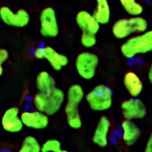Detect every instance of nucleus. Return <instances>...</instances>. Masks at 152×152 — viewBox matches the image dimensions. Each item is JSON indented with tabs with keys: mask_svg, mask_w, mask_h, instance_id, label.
<instances>
[{
	"mask_svg": "<svg viewBox=\"0 0 152 152\" xmlns=\"http://www.w3.org/2000/svg\"><path fill=\"white\" fill-rule=\"evenodd\" d=\"M110 126L109 119L106 116L100 118L94 132L93 137V142L100 146L105 147L108 143L107 134Z\"/></svg>",
	"mask_w": 152,
	"mask_h": 152,
	"instance_id": "ddd939ff",
	"label": "nucleus"
},
{
	"mask_svg": "<svg viewBox=\"0 0 152 152\" xmlns=\"http://www.w3.org/2000/svg\"><path fill=\"white\" fill-rule=\"evenodd\" d=\"M76 22L83 33L96 34L99 31L100 24L88 12L80 11L76 16Z\"/></svg>",
	"mask_w": 152,
	"mask_h": 152,
	"instance_id": "f8f14e48",
	"label": "nucleus"
},
{
	"mask_svg": "<svg viewBox=\"0 0 152 152\" xmlns=\"http://www.w3.org/2000/svg\"><path fill=\"white\" fill-rule=\"evenodd\" d=\"M124 83L127 91L132 97H136L141 93L143 87L142 81L134 72H127L124 76Z\"/></svg>",
	"mask_w": 152,
	"mask_h": 152,
	"instance_id": "dca6fc26",
	"label": "nucleus"
},
{
	"mask_svg": "<svg viewBox=\"0 0 152 152\" xmlns=\"http://www.w3.org/2000/svg\"><path fill=\"white\" fill-rule=\"evenodd\" d=\"M40 33L45 37H55L59 28L55 10L50 7L45 8L40 15Z\"/></svg>",
	"mask_w": 152,
	"mask_h": 152,
	"instance_id": "423d86ee",
	"label": "nucleus"
},
{
	"mask_svg": "<svg viewBox=\"0 0 152 152\" xmlns=\"http://www.w3.org/2000/svg\"><path fill=\"white\" fill-rule=\"evenodd\" d=\"M8 58V52L5 49H0V75L3 72L2 64Z\"/></svg>",
	"mask_w": 152,
	"mask_h": 152,
	"instance_id": "5701e85b",
	"label": "nucleus"
},
{
	"mask_svg": "<svg viewBox=\"0 0 152 152\" xmlns=\"http://www.w3.org/2000/svg\"><path fill=\"white\" fill-rule=\"evenodd\" d=\"M0 18L7 25L17 27H23L28 24L30 16L24 10L20 9L15 13L7 7L0 8Z\"/></svg>",
	"mask_w": 152,
	"mask_h": 152,
	"instance_id": "6e6552de",
	"label": "nucleus"
},
{
	"mask_svg": "<svg viewBox=\"0 0 152 152\" xmlns=\"http://www.w3.org/2000/svg\"><path fill=\"white\" fill-rule=\"evenodd\" d=\"M145 151L146 152H151L152 151V139H151V135H150L149 139L147 141L145 150Z\"/></svg>",
	"mask_w": 152,
	"mask_h": 152,
	"instance_id": "b1692460",
	"label": "nucleus"
},
{
	"mask_svg": "<svg viewBox=\"0 0 152 152\" xmlns=\"http://www.w3.org/2000/svg\"><path fill=\"white\" fill-rule=\"evenodd\" d=\"M20 152H39L41 151V147L37 140L32 136H28L24 140Z\"/></svg>",
	"mask_w": 152,
	"mask_h": 152,
	"instance_id": "aec40b11",
	"label": "nucleus"
},
{
	"mask_svg": "<svg viewBox=\"0 0 152 152\" xmlns=\"http://www.w3.org/2000/svg\"><path fill=\"white\" fill-rule=\"evenodd\" d=\"M80 102L68 100L65 108V112L68 125L72 128L78 129L82 125L81 119L78 111V104Z\"/></svg>",
	"mask_w": 152,
	"mask_h": 152,
	"instance_id": "4468645a",
	"label": "nucleus"
},
{
	"mask_svg": "<svg viewBox=\"0 0 152 152\" xmlns=\"http://www.w3.org/2000/svg\"><path fill=\"white\" fill-rule=\"evenodd\" d=\"M49 151L54 152L66 151L61 149L60 142L55 139H50L46 141L41 147V151L46 152Z\"/></svg>",
	"mask_w": 152,
	"mask_h": 152,
	"instance_id": "412c9836",
	"label": "nucleus"
},
{
	"mask_svg": "<svg viewBox=\"0 0 152 152\" xmlns=\"http://www.w3.org/2000/svg\"><path fill=\"white\" fill-rule=\"evenodd\" d=\"M64 98L63 91L55 87L48 93H37L34 97V104L39 111L51 116L60 109Z\"/></svg>",
	"mask_w": 152,
	"mask_h": 152,
	"instance_id": "f257e3e1",
	"label": "nucleus"
},
{
	"mask_svg": "<svg viewBox=\"0 0 152 152\" xmlns=\"http://www.w3.org/2000/svg\"><path fill=\"white\" fill-rule=\"evenodd\" d=\"M122 115L126 119H142L146 115V107L140 99L132 98L122 102L121 104Z\"/></svg>",
	"mask_w": 152,
	"mask_h": 152,
	"instance_id": "1a4fd4ad",
	"label": "nucleus"
},
{
	"mask_svg": "<svg viewBox=\"0 0 152 152\" xmlns=\"http://www.w3.org/2000/svg\"><path fill=\"white\" fill-rule=\"evenodd\" d=\"M151 49V31L144 32L142 34L129 39L121 48L122 55L126 58H131L137 55L145 53Z\"/></svg>",
	"mask_w": 152,
	"mask_h": 152,
	"instance_id": "f03ea898",
	"label": "nucleus"
},
{
	"mask_svg": "<svg viewBox=\"0 0 152 152\" xmlns=\"http://www.w3.org/2000/svg\"><path fill=\"white\" fill-rule=\"evenodd\" d=\"M34 54L37 59L48 60L52 68L56 71L60 70L68 63V59L65 55L58 53L50 46L37 48Z\"/></svg>",
	"mask_w": 152,
	"mask_h": 152,
	"instance_id": "0eeeda50",
	"label": "nucleus"
},
{
	"mask_svg": "<svg viewBox=\"0 0 152 152\" xmlns=\"http://www.w3.org/2000/svg\"><path fill=\"white\" fill-rule=\"evenodd\" d=\"M148 78H149L150 81L151 82V80H152V69H151V67H150V70H149V71H148Z\"/></svg>",
	"mask_w": 152,
	"mask_h": 152,
	"instance_id": "393cba45",
	"label": "nucleus"
},
{
	"mask_svg": "<svg viewBox=\"0 0 152 152\" xmlns=\"http://www.w3.org/2000/svg\"><path fill=\"white\" fill-rule=\"evenodd\" d=\"M122 139L128 145L134 144L139 138L141 132L139 128L131 120L124 121L121 125Z\"/></svg>",
	"mask_w": 152,
	"mask_h": 152,
	"instance_id": "2eb2a0df",
	"label": "nucleus"
},
{
	"mask_svg": "<svg viewBox=\"0 0 152 152\" xmlns=\"http://www.w3.org/2000/svg\"><path fill=\"white\" fill-rule=\"evenodd\" d=\"M147 22L142 17L134 16L117 21L112 27V33L118 39H124L134 33H144L147 28Z\"/></svg>",
	"mask_w": 152,
	"mask_h": 152,
	"instance_id": "7ed1b4c3",
	"label": "nucleus"
},
{
	"mask_svg": "<svg viewBox=\"0 0 152 152\" xmlns=\"http://www.w3.org/2000/svg\"><path fill=\"white\" fill-rule=\"evenodd\" d=\"M98 63L99 58L96 55L90 52H83L76 59L75 67L82 78L90 80L94 76Z\"/></svg>",
	"mask_w": 152,
	"mask_h": 152,
	"instance_id": "39448f33",
	"label": "nucleus"
},
{
	"mask_svg": "<svg viewBox=\"0 0 152 152\" xmlns=\"http://www.w3.org/2000/svg\"><path fill=\"white\" fill-rule=\"evenodd\" d=\"M81 44L86 48H91L96 43V34L83 33L81 37Z\"/></svg>",
	"mask_w": 152,
	"mask_h": 152,
	"instance_id": "4be33fe9",
	"label": "nucleus"
},
{
	"mask_svg": "<svg viewBox=\"0 0 152 152\" xmlns=\"http://www.w3.org/2000/svg\"><path fill=\"white\" fill-rule=\"evenodd\" d=\"M119 1L125 11L131 15L138 16L143 11L141 4L135 0H119Z\"/></svg>",
	"mask_w": 152,
	"mask_h": 152,
	"instance_id": "6ab92c4d",
	"label": "nucleus"
},
{
	"mask_svg": "<svg viewBox=\"0 0 152 152\" xmlns=\"http://www.w3.org/2000/svg\"><path fill=\"white\" fill-rule=\"evenodd\" d=\"M36 87L39 92L48 93L55 87V80L46 71H42L37 76Z\"/></svg>",
	"mask_w": 152,
	"mask_h": 152,
	"instance_id": "a211bd4d",
	"label": "nucleus"
},
{
	"mask_svg": "<svg viewBox=\"0 0 152 152\" xmlns=\"http://www.w3.org/2000/svg\"><path fill=\"white\" fill-rule=\"evenodd\" d=\"M96 1L97 6L93 16L99 24H106L109 22L110 15L109 3L107 0H96Z\"/></svg>",
	"mask_w": 152,
	"mask_h": 152,
	"instance_id": "f3484780",
	"label": "nucleus"
},
{
	"mask_svg": "<svg viewBox=\"0 0 152 152\" xmlns=\"http://www.w3.org/2000/svg\"><path fill=\"white\" fill-rule=\"evenodd\" d=\"M20 118L23 125L35 129H44L49 124L47 115L40 111L23 112Z\"/></svg>",
	"mask_w": 152,
	"mask_h": 152,
	"instance_id": "9d476101",
	"label": "nucleus"
},
{
	"mask_svg": "<svg viewBox=\"0 0 152 152\" xmlns=\"http://www.w3.org/2000/svg\"><path fill=\"white\" fill-rule=\"evenodd\" d=\"M18 109L12 107L8 109L2 118V125L3 128L10 132H19L23 128V124L18 116Z\"/></svg>",
	"mask_w": 152,
	"mask_h": 152,
	"instance_id": "9b49d317",
	"label": "nucleus"
},
{
	"mask_svg": "<svg viewBox=\"0 0 152 152\" xmlns=\"http://www.w3.org/2000/svg\"><path fill=\"white\" fill-rule=\"evenodd\" d=\"M86 100L90 107L93 110H107L112 103V90L105 85H98L87 94Z\"/></svg>",
	"mask_w": 152,
	"mask_h": 152,
	"instance_id": "20e7f679",
	"label": "nucleus"
}]
</instances>
